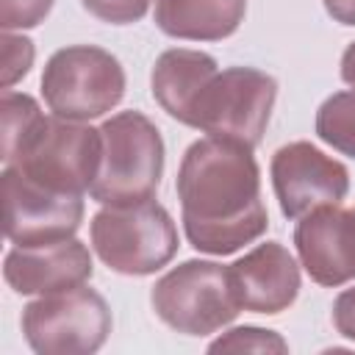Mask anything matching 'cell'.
<instances>
[{
	"instance_id": "cell-1",
	"label": "cell",
	"mask_w": 355,
	"mask_h": 355,
	"mask_svg": "<svg viewBox=\"0 0 355 355\" xmlns=\"http://www.w3.org/2000/svg\"><path fill=\"white\" fill-rule=\"evenodd\" d=\"M175 191L186 241L205 255H230L269 230L261 166L250 147L197 139L186 147Z\"/></svg>"
},
{
	"instance_id": "cell-2",
	"label": "cell",
	"mask_w": 355,
	"mask_h": 355,
	"mask_svg": "<svg viewBox=\"0 0 355 355\" xmlns=\"http://www.w3.org/2000/svg\"><path fill=\"white\" fill-rule=\"evenodd\" d=\"M94 255L116 275L147 277L161 272L180 247L172 214L155 200L103 205L89 222Z\"/></svg>"
},
{
	"instance_id": "cell-3",
	"label": "cell",
	"mask_w": 355,
	"mask_h": 355,
	"mask_svg": "<svg viewBox=\"0 0 355 355\" xmlns=\"http://www.w3.org/2000/svg\"><path fill=\"white\" fill-rule=\"evenodd\" d=\"M103 161L89 197L100 205H128L155 197L164 178V136L141 111H119L100 125Z\"/></svg>"
},
{
	"instance_id": "cell-4",
	"label": "cell",
	"mask_w": 355,
	"mask_h": 355,
	"mask_svg": "<svg viewBox=\"0 0 355 355\" xmlns=\"http://www.w3.org/2000/svg\"><path fill=\"white\" fill-rule=\"evenodd\" d=\"M125 67L97 44H67L42 69V97L53 116L89 122L114 111L125 97Z\"/></svg>"
},
{
	"instance_id": "cell-5",
	"label": "cell",
	"mask_w": 355,
	"mask_h": 355,
	"mask_svg": "<svg viewBox=\"0 0 355 355\" xmlns=\"http://www.w3.org/2000/svg\"><path fill=\"white\" fill-rule=\"evenodd\" d=\"M275 100L277 80L272 75L255 67H227L200 89L186 125L255 150L263 141Z\"/></svg>"
},
{
	"instance_id": "cell-6",
	"label": "cell",
	"mask_w": 355,
	"mask_h": 355,
	"mask_svg": "<svg viewBox=\"0 0 355 355\" xmlns=\"http://www.w3.org/2000/svg\"><path fill=\"white\" fill-rule=\"evenodd\" d=\"M155 316L180 336H211L239 316L225 263L189 258L161 275L150 291Z\"/></svg>"
},
{
	"instance_id": "cell-7",
	"label": "cell",
	"mask_w": 355,
	"mask_h": 355,
	"mask_svg": "<svg viewBox=\"0 0 355 355\" xmlns=\"http://www.w3.org/2000/svg\"><path fill=\"white\" fill-rule=\"evenodd\" d=\"M103 161V133L86 122L44 116L6 166L64 194H89Z\"/></svg>"
},
{
	"instance_id": "cell-8",
	"label": "cell",
	"mask_w": 355,
	"mask_h": 355,
	"mask_svg": "<svg viewBox=\"0 0 355 355\" xmlns=\"http://www.w3.org/2000/svg\"><path fill=\"white\" fill-rule=\"evenodd\" d=\"M19 327L39 355H92L108 341L114 316L105 297L80 283L31 300L22 308Z\"/></svg>"
},
{
	"instance_id": "cell-9",
	"label": "cell",
	"mask_w": 355,
	"mask_h": 355,
	"mask_svg": "<svg viewBox=\"0 0 355 355\" xmlns=\"http://www.w3.org/2000/svg\"><path fill=\"white\" fill-rule=\"evenodd\" d=\"M3 230L17 247H36L72 239L83 222L86 205L80 194L44 189L22 172L3 166Z\"/></svg>"
},
{
	"instance_id": "cell-10",
	"label": "cell",
	"mask_w": 355,
	"mask_h": 355,
	"mask_svg": "<svg viewBox=\"0 0 355 355\" xmlns=\"http://www.w3.org/2000/svg\"><path fill=\"white\" fill-rule=\"evenodd\" d=\"M269 178L280 214L291 222L322 205H341L349 191V169L302 139L275 150Z\"/></svg>"
},
{
	"instance_id": "cell-11",
	"label": "cell",
	"mask_w": 355,
	"mask_h": 355,
	"mask_svg": "<svg viewBox=\"0 0 355 355\" xmlns=\"http://www.w3.org/2000/svg\"><path fill=\"white\" fill-rule=\"evenodd\" d=\"M294 250L313 283L338 288L355 280V208L322 205L300 216Z\"/></svg>"
},
{
	"instance_id": "cell-12",
	"label": "cell",
	"mask_w": 355,
	"mask_h": 355,
	"mask_svg": "<svg viewBox=\"0 0 355 355\" xmlns=\"http://www.w3.org/2000/svg\"><path fill=\"white\" fill-rule=\"evenodd\" d=\"M233 297L241 311L277 316L288 311L302 288L300 261L280 241H263L227 266Z\"/></svg>"
},
{
	"instance_id": "cell-13",
	"label": "cell",
	"mask_w": 355,
	"mask_h": 355,
	"mask_svg": "<svg viewBox=\"0 0 355 355\" xmlns=\"http://www.w3.org/2000/svg\"><path fill=\"white\" fill-rule=\"evenodd\" d=\"M94 275L92 252L80 239H61L36 247H11L3 258V277L17 294H53L89 283Z\"/></svg>"
},
{
	"instance_id": "cell-14",
	"label": "cell",
	"mask_w": 355,
	"mask_h": 355,
	"mask_svg": "<svg viewBox=\"0 0 355 355\" xmlns=\"http://www.w3.org/2000/svg\"><path fill=\"white\" fill-rule=\"evenodd\" d=\"M216 72H219L216 58L202 50H189V47L164 50L150 72L153 100L161 105V111H166L180 125H186L194 97Z\"/></svg>"
},
{
	"instance_id": "cell-15",
	"label": "cell",
	"mask_w": 355,
	"mask_h": 355,
	"mask_svg": "<svg viewBox=\"0 0 355 355\" xmlns=\"http://www.w3.org/2000/svg\"><path fill=\"white\" fill-rule=\"evenodd\" d=\"M247 14V0H155V28L169 39L222 42L233 36Z\"/></svg>"
},
{
	"instance_id": "cell-16",
	"label": "cell",
	"mask_w": 355,
	"mask_h": 355,
	"mask_svg": "<svg viewBox=\"0 0 355 355\" xmlns=\"http://www.w3.org/2000/svg\"><path fill=\"white\" fill-rule=\"evenodd\" d=\"M313 130L327 147L355 158V86L322 100L316 108Z\"/></svg>"
},
{
	"instance_id": "cell-17",
	"label": "cell",
	"mask_w": 355,
	"mask_h": 355,
	"mask_svg": "<svg viewBox=\"0 0 355 355\" xmlns=\"http://www.w3.org/2000/svg\"><path fill=\"white\" fill-rule=\"evenodd\" d=\"M0 158L3 164L28 141V136L39 128V122L44 119L36 97L25 94V92H14V89H3L0 97Z\"/></svg>"
},
{
	"instance_id": "cell-18",
	"label": "cell",
	"mask_w": 355,
	"mask_h": 355,
	"mask_svg": "<svg viewBox=\"0 0 355 355\" xmlns=\"http://www.w3.org/2000/svg\"><path fill=\"white\" fill-rule=\"evenodd\" d=\"M208 352H288V341L266 327H255V324H239L230 327L227 333H222L219 338H214L208 344Z\"/></svg>"
},
{
	"instance_id": "cell-19",
	"label": "cell",
	"mask_w": 355,
	"mask_h": 355,
	"mask_svg": "<svg viewBox=\"0 0 355 355\" xmlns=\"http://www.w3.org/2000/svg\"><path fill=\"white\" fill-rule=\"evenodd\" d=\"M3 89H14V83H19L36 58V47L25 33H14V31H3Z\"/></svg>"
},
{
	"instance_id": "cell-20",
	"label": "cell",
	"mask_w": 355,
	"mask_h": 355,
	"mask_svg": "<svg viewBox=\"0 0 355 355\" xmlns=\"http://www.w3.org/2000/svg\"><path fill=\"white\" fill-rule=\"evenodd\" d=\"M55 0H0V28L28 31L47 19Z\"/></svg>"
},
{
	"instance_id": "cell-21",
	"label": "cell",
	"mask_w": 355,
	"mask_h": 355,
	"mask_svg": "<svg viewBox=\"0 0 355 355\" xmlns=\"http://www.w3.org/2000/svg\"><path fill=\"white\" fill-rule=\"evenodd\" d=\"M80 6L100 22L108 25H133L144 19L153 0H80Z\"/></svg>"
},
{
	"instance_id": "cell-22",
	"label": "cell",
	"mask_w": 355,
	"mask_h": 355,
	"mask_svg": "<svg viewBox=\"0 0 355 355\" xmlns=\"http://www.w3.org/2000/svg\"><path fill=\"white\" fill-rule=\"evenodd\" d=\"M333 327L338 336L355 344V286L338 291V297L333 300Z\"/></svg>"
},
{
	"instance_id": "cell-23",
	"label": "cell",
	"mask_w": 355,
	"mask_h": 355,
	"mask_svg": "<svg viewBox=\"0 0 355 355\" xmlns=\"http://www.w3.org/2000/svg\"><path fill=\"white\" fill-rule=\"evenodd\" d=\"M322 6L333 22L355 28V0H322Z\"/></svg>"
},
{
	"instance_id": "cell-24",
	"label": "cell",
	"mask_w": 355,
	"mask_h": 355,
	"mask_svg": "<svg viewBox=\"0 0 355 355\" xmlns=\"http://www.w3.org/2000/svg\"><path fill=\"white\" fill-rule=\"evenodd\" d=\"M341 80L344 83H349V86H355V42H349L347 47H344V53H341Z\"/></svg>"
}]
</instances>
